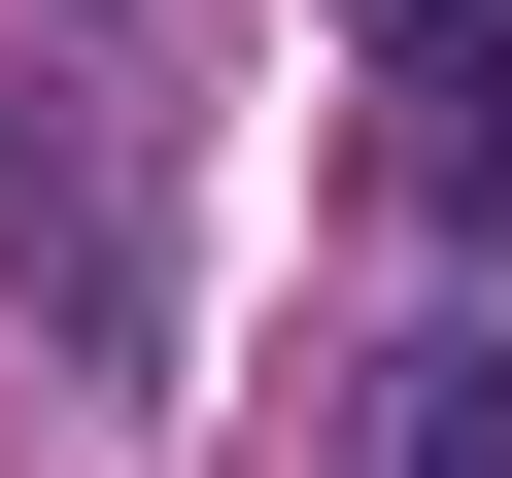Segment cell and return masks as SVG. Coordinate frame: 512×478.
<instances>
[{
  "label": "cell",
  "mask_w": 512,
  "mask_h": 478,
  "mask_svg": "<svg viewBox=\"0 0 512 478\" xmlns=\"http://www.w3.org/2000/svg\"><path fill=\"white\" fill-rule=\"evenodd\" d=\"M0 308H35L69 376H137V342H171V274H137V171H103L69 103H0Z\"/></svg>",
  "instance_id": "1"
},
{
  "label": "cell",
  "mask_w": 512,
  "mask_h": 478,
  "mask_svg": "<svg viewBox=\"0 0 512 478\" xmlns=\"http://www.w3.org/2000/svg\"><path fill=\"white\" fill-rule=\"evenodd\" d=\"M376 478H512V342H410L376 376Z\"/></svg>",
  "instance_id": "2"
},
{
  "label": "cell",
  "mask_w": 512,
  "mask_h": 478,
  "mask_svg": "<svg viewBox=\"0 0 512 478\" xmlns=\"http://www.w3.org/2000/svg\"><path fill=\"white\" fill-rule=\"evenodd\" d=\"M342 35H376V69H410V103H444V137H478V103H512V0H342Z\"/></svg>",
  "instance_id": "3"
}]
</instances>
